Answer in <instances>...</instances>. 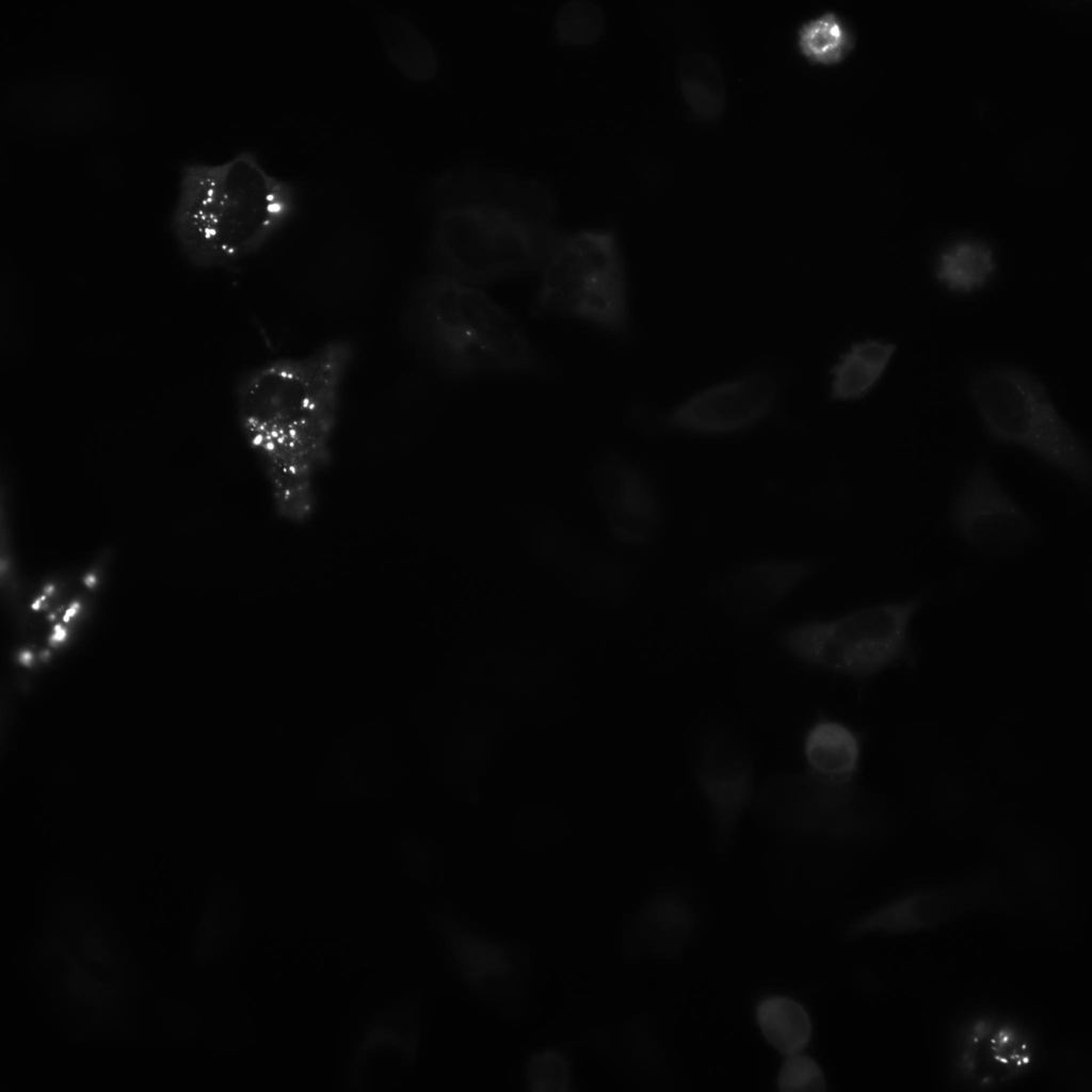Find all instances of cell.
I'll use <instances>...</instances> for the list:
<instances>
[{"label":"cell","instance_id":"cell-1","mask_svg":"<svg viewBox=\"0 0 1092 1092\" xmlns=\"http://www.w3.org/2000/svg\"><path fill=\"white\" fill-rule=\"evenodd\" d=\"M434 273L477 286L542 271L563 232L542 181L479 166L448 171L427 195Z\"/></svg>","mask_w":1092,"mask_h":1092},{"label":"cell","instance_id":"cell-2","mask_svg":"<svg viewBox=\"0 0 1092 1092\" xmlns=\"http://www.w3.org/2000/svg\"><path fill=\"white\" fill-rule=\"evenodd\" d=\"M354 357L352 342L335 338L301 356L267 360L242 372L234 387L238 423L263 461L280 512L309 511V466L328 457L343 386Z\"/></svg>","mask_w":1092,"mask_h":1092},{"label":"cell","instance_id":"cell-3","mask_svg":"<svg viewBox=\"0 0 1092 1092\" xmlns=\"http://www.w3.org/2000/svg\"><path fill=\"white\" fill-rule=\"evenodd\" d=\"M295 186L243 149L216 163L190 161L180 168L170 226L189 266L220 269L266 246L294 216Z\"/></svg>","mask_w":1092,"mask_h":1092},{"label":"cell","instance_id":"cell-4","mask_svg":"<svg viewBox=\"0 0 1092 1092\" xmlns=\"http://www.w3.org/2000/svg\"><path fill=\"white\" fill-rule=\"evenodd\" d=\"M863 746L862 735L850 724L818 714L802 737V766L766 781L753 806L776 828L797 835L872 836L880 817L861 785Z\"/></svg>","mask_w":1092,"mask_h":1092},{"label":"cell","instance_id":"cell-5","mask_svg":"<svg viewBox=\"0 0 1092 1092\" xmlns=\"http://www.w3.org/2000/svg\"><path fill=\"white\" fill-rule=\"evenodd\" d=\"M405 323L419 353L447 378L543 368L516 319L477 286L453 277L431 272L420 278Z\"/></svg>","mask_w":1092,"mask_h":1092},{"label":"cell","instance_id":"cell-6","mask_svg":"<svg viewBox=\"0 0 1092 1092\" xmlns=\"http://www.w3.org/2000/svg\"><path fill=\"white\" fill-rule=\"evenodd\" d=\"M968 390L994 441L1021 447L1082 487L1091 485L1089 451L1038 378L1017 366L995 365L977 371Z\"/></svg>","mask_w":1092,"mask_h":1092},{"label":"cell","instance_id":"cell-7","mask_svg":"<svg viewBox=\"0 0 1092 1092\" xmlns=\"http://www.w3.org/2000/svg\"><path fill=\"white\" fill-rule=\"evenodd\" d=\"M924 596L867 606L785 629L780 643L804 665L863 684L913 658L911 621Z\"/></svg>","mask_w":1092,"mask_h":1092},{"label":"cell","instance_id":"cell-8","mask_svg":"<svg viewBox=\"0 0 1092 1092\" xmlns=\"http://www.w3.org/2000/svg\"><path fill=\"white\" fill-rule=\"evenodd\" d=\"M541 272L534 315L569 316L619 336L627 332L626 275L613 229L563 232Z\"/></svg>","mask_w":1092,"mask_h":1092},{"label":"cell","instance_id":"cell-9","mask_svg":"<svg viewBox=\"0 0 1092 1092\" xmlns=\"http://www.w3.org/2000/svg\"><path fill=\"white\" fill-rule=\"evenodd\" d=\"M1040 1033L1024 1019L1002 1011H971L950 1029L947 1080L967 1092H996L1014 1087L1041 1066Z\"/></svg>","mask_w":1092,"mask_h":1092},{"label":"cell","instance_id":"cell-10","mask_svg":"<svg viewBox=\"0 0 1092 1092\" xmlns=\"http://www.w3.org/2000/svg\"><path fill=\"white\" fill-rule=\"evenodd\" d=\"M433 924L464 987L500 1015L519 1018L527 1003L529 951L514 942L485 934L447 912L436 914Z\"/></svg>","mask_w":1092,"mask_h":1092},{"label":"cell","instance_id":"cell-11","mask_svg":"<svg viewBox=\"0 0 1092 1092\" xmlns=\"http://www.w3.org/2000/svg\"><path fill=\"white\" fill-rule=\"evenodd\" d=\"M1000 896L990 879L931 884L901 892L854 919L849 938H894L937 930L992 904Z\"/></svg>","mask_w":1092,"mask_h":1092},{"label":"cell","instance_id":"cell-12","mask_svg":"<svg viewBox=\"0 0 1092 1092\" xmlns=\"http://www.w3.org/2000/svg\"><path fill=\"white\" fill-rule=\"evenodd\" d=\"M780 381L771 372L754 371L710 386L677 407L655 414L633 413L646 429H670L701 434H722L745 429L766 417L775 405Z\"/></svg>","mask_w":1092,"mask_h":1092},{"label":"cell","instance_id":"cell-13","mask_svg":"<svg viewBox=\"0 0 1092 1092\" xmlns=\"http://www.w3.org/2000/svg\"><path fill=\"white\" fill-rule=\"evenodd\" d=\"M951 523L968 545L991 553L1025 545L1034 531L1031 518L985 462L975 464L965 475L952 504Z\"/></svg>","mask_w":1092,"mask_h":1092},{"label":"cell","instance_id":"cell-14","mask_svg":"<svg viewBox=\"0 0 1092 1092\" xmlns=\"http://www.w3.org/2000/svg\"><path fill=\"white\" fill-rule=\"evenodd\" d=\"M694 778L708 807L716 840L724 848L753 806L756 787L751 756L728 732L709 729L698 744Z\"/></svg>","mask_w":1092,"mask_h":1092},{"label":"cell","instance_id":"cell-15","mask_svg":"<svg viewBox=\"0 0 1092 1092\" xmlns=\"http://www.w3.org/2000/svg\"><path fill=\"white\" fill-rule=\"evenodd\" d=\"M594 480L613 534L626 543L649 540L657 529L658 508L652 487L640 471L611 456L600 463Z\"/></svg>","mask_w":1092,"mask_h":1092},{"label":"cell","instance_id":"cell-16","mask_svg":"<svg viewBox=\"0 0 1092 1092\" xmlns=\"http://www.w3.org/2000/svg\"><path fill=\"white\" fill-rule=\"evenodd\" d=\"M813 568L808 561L752 563L724 578L717 588V596L736 617L756 619L777 606Z\"/></svg>","mask_w":1092,"mask_h":1092},{"label":"cell","instance_id":"cell-17","mask_svg":"<svg viewBox=\"0 0 1092 1092\" xmlns=\"http://www.w3.org/2000/svg\"><path fill=\"white\" fill-rule=\"evenodd\" d=\"M399 1010L375 1022L365 1034L354 1063L357 1085L397 1082L412 1066L416 1049V1022Z\"/></svg>","mask_w":1092,"mask_h":1092},{"label":"cell","instance_id":"cell-18","mask_svg":"<svg viewBox=\"0 0 1092 1092\" xmlns=\"http://www.w3.org/2000/svg\"><path fill=\"white\" fill-rule=\"evenodd\" d=\"M691 917L682 901L670 894L645 900L623 926L621 949L625 957H672L686 945Z\"/></svg>","mask_w":1092,"mask_h":1092},{"label":"cell","instance_id":"cell-19","mask_svg":"<svg viewBox=\"0 0 1092 1092\" xmlns=\"http://www.w3.org/2000/svg\"><path fill=\"white\" fill-rule=\"evenodd\" d=\"M378 32L386 57L406 79L425 82L438 70V54L428 36L410 19L395 13L381 15Z\"/></svg>","mask_w":1092,"mask_h":1092},{"label":"cell","instance_id":"cell-20","mask_svg":"<svg viewBox=\"0 0 1092 1092\" xmlns=\"http://www.w3.org/2000/svg\"><path fill=\"white\" fill-rule=\"evenodd\" d=\"M895 351V343L880 339L852 343L831 370V397L838 401L865 397L885 373Z\"/></svg>","mask_w":1092,"mask_h":1092},{"label":"cell","instance_id":"cell-21","mask_svg":"<svg viewBox=\"0 0 1092 1092\" xmlns=\"http://www.w3.org/2000/svg\"><path fill=\"white\" fill-rule=\"evenodd\" d=\"M677 77L681 96L700 119H717L726 105V82L717 57L708 50L688 49L678 59Z\"/></svg>","mask_w":1092,"mask_h":1092},{"label":"cell","instance_id":"cell-22","mask_svg":"<svg viewBox=\"0 0 1092 1092\" xmlns=\"http://www.w3.org/2000/svg\"><path fill=\"white\" fill-rule=\"evenodd\" d=\"M996 267L990 244L978 239H961L938 254L934 274L949 291L968 294L986 286Z\"/></svg>","mask_w":1092,"mask_h":1092},{"label":"cell","instance_id":"cell-23","mask_svg":"<svg viewBox=\"0 0 1092 1092\" xmlns=\"http://www.w3.org/2000/svg\"><path fill=\"white\" fill-rule=\"evenodd\" d=\"M756 1022L766 1041L787 1056L803 1051L812 1038L806 1009L787 996H770L756 1007Z\"/></svg>","mask_w":1092,"mask_h":1092},{"label":"cell","instance_id":"cell-24","mask_svg":"<svg viewBox=\"0 0 1092 1092\" xmlns=\"http://www.w3.org/2000/svg\"><path fill=\"white\" fill-rule=\"evenodd\" d=\"M854 32L837 12L825 10L803 20L797 29L796 43L809 61L833 64L842 60L853 48Z\"/></svg>","mask_w":1092,"mask_h":1092},{"label":"cell","instance_id":"cell-25","mask_svg":"<svg viewBox=\"0 0 1092 1092\" xmlns=\"http://www.w3.org/2000/svg\"><path fill=\"white\" fill-rule=\"evenodd\" d=\"M524 1076L528 1089L534 1092H567L574 1083L571 1059L556 1047L533 1051L525 1063Z\"/></svg>","mask_w":1092,"mask_h":1092},{"label":"cell","instance_id":"cell-26","mask_svg":"<svg viewBox=\"0 0 1092 1092\" xmlns=\"http://www.w3.org/2000/svg\"><path fill=\"white\" fill-rule=\"evenodd\" d=\"M603 10L592 1L574 0L559 9L555 19L557 38L565 44L585 45L598 38L604 30Z\"/></svg>","mask_w":1092,"mask_h":1092},{"label":"cell","instance_id":"cell-27","mask_svg":"<svg viewBox=\"0 0 1092 1092\" xmlns=\"http://www.w3.org/2000/svg\"><path fill=\"white\" fill-rule=\"evenodd\" d=\"M776 1086L782 1092H822L826 1090V1080L817 1061L801 1051L785 1057Z\"/></svg>","mask_w":1092,"mask_h":1092}]
</instances>
